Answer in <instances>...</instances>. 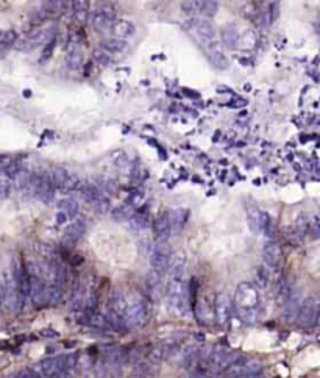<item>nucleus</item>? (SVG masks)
Listing matches in <instances>:
<instances>
[{"instance_id":"1","label":"nucleus","mask_w":320,"mask_h":378,"mask_svg":"<svg viewBox=\"0 0 320 378\" xmlns=\"http://www.w3.org/2000/svg\"><path fill=\"white\" fill-rule=\"evenodd\" d=\"M258 303H259V294L252 283H241L236 287L234 305H236L237 313L256 311Z\"/></svg>"},{"instance_id":"2","label":"nucleus","mask_w":320,"mask_h":378,"mask_svg":"<svg viewBox=\"0 0 320 378\" xmlns=\"http://www.w3.org/2000/svg\"><path fill=\"white\" fill-rule=\"evenodd\" d=\"M242 355H239L234 350H229L227 347H213L209 352L206 363L213 366L216 371H227L229 366H233Z\"/></svg>"},{"instance_id":"3","label":"nucleus","mask_w":320,"mask_h":378,"mask_svg":"<svg viewBox=\"0 0 320 378\" xmlns=\"http://www.w3.org/2000/svg\"><path fill=\"white\" fill-rule=\"evenodd\" d=\"M320 316V302L317 297H308L302 302V306L298 310L297 322L300 327L311 328L319 322Z\"/></svg>"},{"instance_id":"4","label":"nucleus","mask_w":320,"mask_h":378,"mask_svg":"<svg viewBox=\"0 0 320 378\" xmlns=\"http://www.w3.org/2000/svg\"><path fill=\"white\" fill-rule=\"evenodd\" d=\"M27 191L33 197H36L38 200H41L44 203H50L55 197V186L52 185V182H50L48 174L35 175L32 180V185H30Z\"/></svg>"},{"instance_id":"5","label":"nucleus","mask_w":320,"mask_h":378,"mask_svg":"<svg viewBox=\"0 0 320 378\" xmlns=\"http://www.w3.org/2000/svg\"><path fill=\"white\" fill-rule=\"evenodd\" d=\"M150 316V310L145 300H135L128 305V310L125 314V324L127 328H141L147 324Z\"/></svg>"},{"instance_id":"6","label":"nucleus","mask_w":320,"mask_h":378,"mask_svg":"<svg viewBox=\"0 0 320 378\" xmlns=\"http://www.w3.org/2000/svg\"><path fill=\"white\" fill-rule=\"evenodd\" d=\"M261 369H263L261 361L248 360V358H245V356H241L233 366H229L228 369L225 371V378H241L244 375L261 372Z\"/></svg>"},{"instance_id":"7","label":"nucleus","mask_w":320,"mask_h":378,"mask_svg":"<svg viewBox=\"0 0 320 378\" xmlns=\"http://www.w3.org/2000/svg\"><path fill=\"white\" fill-rule=\"evenodd\" d=\"M202 48L205 50L209 61H211L217 69L225 71V69L229 67V59L227 58V55L224 52V46H222V43H219L217 39H214V41H211Z\"/></svg>"},{"instance_id":"8","label":"nucleus","mask_w":320,"mask_h":378,"mask_svg":"<svg viewBox=\"0 0 320 378\" xmlns=\"http://www.w3.org/2000/svg\"><path fill=\"white\" fill-rule=\"evenodd\" d=\"M114 11L109 8H102L98 11H94L89 16V24L95 30L97 33H103L106 30H111L114 24Z\"/></svg>"},{"instance_id":"9","label":"nucleus","mask_w":320,"mask_h":378,"mask_svg":"<svg viewBox=\"0 0 320 378\" xmlns=\"http://www.w3.org/2000/svg\"><path fill=\"white\" fill-rule=\"evenodd\" d=\"M300 289L295 286H289V291L286 294V302H284V310H283V317L284 321L292 322L297 319L298 310L302 303H300Z\"/></svg>"},{"instance_id":"10","label":"nucleus","mask_w":320,"mask_h":378,"mask_svg":"<svg viewBox=\"0 0 320 378\" xmlns=\"http://www.w3.org/2000/svg\"><path fill=\"white\" fill-rule=\"evenodd\" d=\"M64 355H58L52 358H46L41 363H39V369L41 374L47 378H56L59 374L64 371Z\"/></svg>"},{"instance_id":"11","label":"nucleus","mask_w":320,"mask_h":378,"mask_svg":"<svg viewBox=\"0 0 320 378\" xmlns=\"http://www.w3.org/2000/svg\"><path fill=\"white\" fill-rule=\"evenodd\" d=\"M233 314V302L227 294H221L216 302V316L219 324H227Z\"/></svg>"},{"instance_id":"12","label":"nucleus","mask_w":320,"mask_h":378,"mask_svg":"<svg viewBox=\"0 0 320 378\" xmlns=\"http://www.w3.org/2000/svg\"><path fill=\"white\" fill-rule=\"evenodd\" d=\"M169 216V221H171V227H172V235L178 236L180 233L183 232V228L187 222V216L189 211L184 210V208H174L167 213Z\"/></svg>"},{"instance_id":"13","label":"nucleus","mask_w":320,"mask_h":378,"mask_svg":"<svg viewBox=\"0 0 320 378\" xmlns=\"http://www.w3.org/2000/svg\"><path fill=\"white\" fill-rule=\"evenodd\" d=\"M152 228H153L156 241L158 239H167V237L172 235V227H171V221H169L167 214H159L153 221Z\"/></svg>"},{"instance_id":"14","label":"nucleus","mask_w":320,"mask_h":378,"mask_svg":"<svg viewBox=\"0 0 320 378\" xmlns=\"http://www.w3.org/2000/svg\"><path fill=\"white\" fill-rule=\"evenodd\" d=\"M245 211H247V225L248 230L252 233H261V214L263 211L255 203H247L245 205Z\"/></svg>"},{"instance_id":"15","label":"nucleus","mask_w":320,"mask_h":378,"mask_svg":"<svg viewBox=\"0 0 320 378\" xmlns=\"http://www.w3.org/2000/svg\"><path fill=\"white\" fill-rule=\"evenodd\" d=\"M281 258V248H279L278 242L275 241H269L264 244L263 247V260L267 266L275 267Z\"/></svg>"},{"instance_id":"16","label":"nucleus","mask_w":320,"mask_h":378,"mask_svg":"<svg viewBox=\"0 0 320 378\" xmlns=\"http://www.w3.org/2000/svg\"><path fill=\"white\" fill-rule=\"evenodd\" d=\"M111 33L114 38H119V39H125L127 38H132L135 33H136V27L127 21V19H119V21H116L111 27Z\"/></svg>"},{"instance_id":"17","label":"nucleus","mask_w":320,"mask_h":378,"mask_svg":"<svg viewBox=\"0 0 320 378\" xmlns=\"http://www.w3.org/2000/svg\"><path fill=\"white\" fill-rule=\"evenodd\" d=\"M171 258L172 256H167V255L152 250V255H150V266H152V271L159 275L166 274L169 267H171Z\"/></svg>"},{"instance_id":"18","label":"nucleus","mask_w":320,"mask_h":378,"mask_svg":"<svg viewBox=\"0 0 320 378\" xmlns=\"http://www.w3.org/2000/svg\"><path fill=\"white\" fill-rule=\"evenodd\" d=\"M128 44L124 41V39H119L114 36H109V38H103L100 41V48L105 50L106 53H122L124 50H127Z\"/></svg>"},{"instance_id":"19","label":"nucleus","mask_w":320,"mask_h":378,"mask_svg":"<svg viewBox=\"0 0 320 378\" xmlns=\"http://www.w3.org/2000/svg\"><path fill=\"white\" fill-rule=\"evenodd\" d=\"M86 232V227L83 224V221H80V219H75V221L67 225V228L64 230V241L69 242V244H75L80 237H82Z\"/></svg>"},{"instance_id":"20","label":"nucleus","mask_w":320,"mask_h":378,"mask_svg":"<svg viewBox=\"0 0 320 378\" xmlns=\"http://www.w3.org/2000/svg\"><path fill=\"white\" fill-rule=\"evenodd\" d=\"M71 174H69V171L66 167H61V166H56L53 167L52 171L48 172V178L50 182H52V185L58 189H64V186L69 183V180H71Z\"/></svg>"},{"instance_id":"21","label":"nucleus","mask_w":320,"mask_h":378,"mask_svg":"<svg viewBox=\"0 0 320 378\" xmlns=\"http://www.w3.org/2000/svg\"><path fill=\"white\" fill-rule=\"evenodd\" d=\"M222 35V43L227 48H236L237 43H239V33H237V27L236 24H227L222 27L221 30Z\"/></svg>"},{"instance_id":"22","label":"nucleus","mask_w":320,"mask_h":378,"mask_svg":"<svg viewBox=\"0 0 320 378\" xmlns=\"http://www.w3.org/2000/svg\"><path fill=\"white\" fill-rule=\"evenodd\" d=\"M135 206L132 205H119V206H114L111 210V219L114 222H124V221H130L133 216H135Z\"/></svg>"},{"instance_id":"23","label":"nucleus","mask_w":320,"mask_h":378,"mask_svg":"<svg viewBox=\"0 0 320 378\" xmlns=\"http://www.w3.org/2000/svg\"><path fill=\"white\" fill-rule=\"evenodd\" d=\"M130 227L133 228L135 232H142V230H147L148 227H152V219H150V216L147 213H141V211H136L135 216L130 219Z\"/></svg>"},{"instance_id":"24","label":"nucleus","mask_w":320,"mask_h":378,"mask_svg":"<svg viewBox=\"0 0 320 378\" xmlns=\"http://www.w3.org/2000/svg\"><path fill=\"white\" fill-rule=\"evenodd\" d=\"M58 208H59V211L66 213L67 217L69 219H74V221H75L78 213H80L78 202L75 200V198H72V197H66V198H63V200H59L58 202Z\"/></svg>"},{"instance_id":"25","label":"nucleus","mask_w":320,"mask_h":378,"mask_svg":"<svg viewBox=\"0 0 320 378\" xmlns=\"http://www.w3.org/2000/svg\"><path fill=\"white\" fill-rule=\"evenodd\" d=\"M109 308L119 316H122L125 319V314H127V310H128V305L125 302V297L121 294V292H114L111 295V298H109Z\"/></svg>"},{"instance_id":"26","label":"nucleus","mask_w":320,"mask_h":378,"mask_svg":"<svg viewBox=\"0 0 320 378\" xmlns=\"http://www.w3.org/2000/svg\"><path fill=\"white\" fill-rule=\"evenodd\" d=\"M195 6H197L198 14H203L206 17H213L219 9V3L217 2H209V0H197Z\"/></svg>"},{"instance_id":"27","label":"nucleus","mask_w":320,"mask_h":378,"mask_svg":"<svg viewBox=\"0 0 320 378\" xmlns=\"http://www.w3.org/2000/svg\"><path fill=\"white\" fill-rule=\"evenodd\" d=\"M33 177H35V174H32L30 171H27V169H22V171L14 177V185H16V188L21 189V191H27V189L30 188V185H32Z\"/></svg>"},{"instance_id":"28","label":"nucleus","mask_w":320,"mask_h":378,"mask_svg":"<svg viewBox=\"0 0 320 378\" xmlns=\"http://www.w3.org/2000/svg\"><path fill=\"white\" fill-rule=\"evenodd\" d=\"M159 278H161V275L156 274V272H150L147 275V289H148V294L152 298H156L158 297V289H159Z\"/></svg>"},{"instance_id":"29","label":"nucleus","mask_w":320,"mask_h":378,"mask_svg":"<svg viewBox=\"0 0 320 378\" xmlns=\"http://www.w3.org/2000/svg\"><path fill=\"white\" fill-rule=\"evenodd\" d=\"M71 5H72L74 16L78 19V21H85V19L88 17L89 2H85V0H75V2H72Z\"/></svg>"},{"instance_id":"30","label":"nucleus","mask_w":320,"mask_h":378,"mask_svg":"<svg viewBox=\"0 0 320 378\" xmlns=\"http://www.w3.org/2000/svg\"><path fill=\"white\" fill-rule=\"evenodd\" d=\"M92 58H94V61L102 67H106L109 63H111V55L102 50V48H95L92 52Z\"/></svg>"},{"instance_id":"31","label":"nucleus","mask_w":320,"mask_h":378,"mask_svg":"<svg viewBox=\"0 0 320 378\" xmlns=\"http://www.w3.org/2000/svg\"><path fill=\"white\" fill-rule=\"evenodd\" d=\"M269 280H271V274H269V269L264 266H259L256 269V283L261 286V287H266L269 284Z\"/></svg>"},{"instance_id":"32","label":"nucleus","mask_w":320,"mask_h":378,"mask_svg":"<svg viewBox=\"0 0 320 378\" xmlns=\"http://www.w3.org/2000/svg\"><path fill=\"white\" fill-rule=\"evenodd\" d=\"M92 208L97 211V213H100V214H108L109 213V210H111V203H109V198L108 197H105V195H102L98 198V200L92 205Z\"/></svg>"},{"instance_id":"33","label":"nucleus","mask_w":320,"mask_h":378,"mask_svg":"<svg viewBox=\"0 0 320 378\" xmlns=\"http://www.w3.org/2000/svg\"><path fill=\"white\" fill-rule=\"evenodd\" d=\"M153 250L163 253V255H167V256H172V245L167 239H158L153 245Z\"/></svg>"},{"instance_id":"34","label":"nucleus","mask_w":320,"mask_h":378,"mask_svg":"<svg viewBox=\"0 0 320 378\" xmlns=\"http://www.w3.org/2000/svg\"><path fill=\"white\" fill-rule=\"evenodd\" d=\"M61 5H64V2H43V11L50 17L53 16L59 11V8H61Z\"/></svg>"},{"instance_id":"35","label":"nucleus","mask_w":320,"mask_h":378,"mask_svg":"<svg viewBox=\"0 0 320 378\" xmlns=\"http://www.w3.org/2000/svg\"><path fill=\"white\" fill-rule=\"evenodd\" d=\"M67 66H69V69H74V71L82 67V55H80L78 52L69 53L67 55Z\"/></svg>"},{"instance_id":"36","label":"nucleus","mask_w":320,"mask_h":378,"mask_svg":"<svg viewBox=\"0 0 320 378\" xmlns=\"http://www.w3.org/2000/svg\"><path fill=\"white\" fill-rule=\"evenodd\" d=\"M16 160L11 156V155H6V153H0V172H3L5 174V171L6 169L11 166L13 163H14Z\"/></svg>"},{"instance_id":"37","label":"nucleus","mask_w":320,"mask_h":378,"mask_svg":"<svg viewBox=\"0 0 320 378\" xmlns=\"http://www.w3.org/2000/svg\"><path fill=\"white\" fill-rule=\"evenodd\" d=\"M182 11H183L186 16H195V14H198L197 6H195V2H183V3H182Z\"/></svg>"},{"instance_id":"38","label":"nucleus","mask_w":320,"mask_h":378,"mask_svg":"<svg viewBox=\"0 0 320 378\" xmlns=\"http://www.w3.org/2000/svg\"><path fill=\"white\" fill-rule=\"evenodd\" d=\"M269 16H271V24L276 21L279 16V2L269 3Z\"/></svg>"},{"instance_id":"39","label":"nucleus","mask_w":320,"mask_h":378,"mask_svg":"<svg viewBox=\"0 0 320 378\" xmlns=\"http://www.w3.org/2000/svg\"><path fill=\"white\" fill-rule=\"evenodd\" d=\"M11 194V185L5 180H0V198H6Z\"/></svg>"},{"instance_id":"40","label":"nucleus","mask_w":320,"mask_h":378,"mask_svg":"<svg viewBox=\"0 0 320 378\" xmlns=\"http://www.w3.org/2000/svg\"><path fill=\"white\" fill-rule=\"evenodd\" d=\"M245 105H247V100L241 97H233L231 100L228 102V106H231V108H242Z\"/></svg>"},{"instance_id":"41","label":"nucleus","mask_w":320,"mask_h":378,"mask_svg":"<svg viewBox=\"0 0 320 378\" xmlns=\"http://www.w3.org/2000/svg\"><path fill=\"white\" fill-rule=\"evenodd\" d=\"M39 334L43 337H48V339H55V337H58V331L52 330V328H44V330L39 331Z\"/></svg>"},{"instance_id":"42","label":"nucleus","mask_w":320,"mask_h":378,"mask_svg":"<svg viewBox=\"0 0 320 378\" xmlns=\"http://www.w3.org/2000/svg\"><path fill=\"white\" fill-rule=\"evenodd\" d=\"M53 47H55V41L48 43V44L44 47V52H43V58H41V61H44V59L50 58V55H52V50H53Z\"/></svg>"},{"instance_id":"43","label":"nucleus","mask_w":320,"mask_h":378,"mask_svg":"<svg viewBox=\"0 0 320 378\" xmlns=\"http://www.w3.org/2000/svg\"><path fill=\"white\" fill-rule=\"evenodd\" d=\"M55 221H56V224H59V225H64V224L69 221V217H67V214H66V213L58 211V213H56V216H55Z\"/></svg>"},{"instance_id":"44","label":"nucleus","mask_w":320,"mask_h":378,"mask_svg":"<svg viewBox=\"0 0 320 378\" xmlns=\"http://www.w3.org/2000/svg\"><path fill=\"white\" fill-rule=\"evenodd\" d=\"M183 93H184L186 97H191V98H198L200 97V94L197 91H192V89H187V88L183 89Z\"/></svg>"},{"instance_id":"45","label":"nucleus","mask_w":320,"mask_h":378,"mask_svg":"<svg viewBox=\"0 0 320 378\" xmlns=\"http://www.w3.org/2000/svg\"><path fill=\"white\" fill-rule=\"evenodd\" d=\"M311 232H313L314 237H319L320 239V222H317L314 227H311Z\"/></svg>"},{"instance_id":"46","label":"nucleus","mask_w":320,"mask_h":378,"mask_svg":"<svg viewBox=\"0 0 320 378\" xmlns=\"http://www.w3.org/2000/svg\"><path fill=\"white\" fill-rule=\"evenodd\" d=\"M217 93L219 94H233V91L228 86H219L217 88Z\"/></svg>"},{"instance_id":"47","label":"nucleus","mask_w":320,"mask_h":378,"mask_svg":"<svg viewBox=\"0 0 320 378\" xmlns=\"http://www.w3.org/2000/svg\"><path fill=\"white\" fill-rule=\"evenodd\" d=\"M8 52V46L6 44H0V58H5Z\"/></svg>"},{"instance_id":"48","label":"nucleus","mask_w":320,"mask_h":378,"mask_svg":"<svg viewBox=\"0 0 320 378\" xmlns=\"http://www.w3.org/2000/svg\"><path fill=\"white\" fill-rule=\"evenodd\" d=\"M28 371V374H30V377L32 378H43V375L39 374V372H36L35 369H27Z\"/></svg>"},{"instance_id":"49","label":"nucleus","mask_w":320,"mask_h":378,"mask_svg":"<svg viewBox=\"0 0 320 378\" xmlns=\"http://www.w3.org/2000/svg\"><path fill=\"white\" fill-rule=\"evenodd\" d=\"M241 378H264V375L261 372H256V374H250V375H244Z\"/></svg>"},{"instance_id":"50","label":"nucleus","mask_w":320,"mask_h":378,"mask_svg":"<svg viewBox=\"0 0 320 378\" xmlns=\"http://www.w3.org/2000/svg\"><path fill=\"white\" fill-rule=\"evenodd\" d=\"M16 378H32V377H30V374H28V371L25 369V371H22L21 374H19Z\"/></svg>"},{"instance_id":"51","label":"nucleus","mask_w":320,"mask_h":378,"mask_svg":"<svg viewBox=\"0 0 320 378\" xmlns=\"http://www.w3.org/2000/svg\"><path fill=\"white\" fill-rule=\"evenodd\" d=\"M239 63H242V64H245V66H248V64H250V61H248V59H245V58H241V59H239Z\"/></svg>"},{"instance_id":"52","label":"nucleus","mask_w":320,"mask_h":378,"mask_svg":"<svg viewBox=\"0 0 320 378\" xmlns=\"http://www.w3.org/2000/svg\"><path fill=\"white\" fill-rule=\"evenodd\" d=\"M3 36H5V32H3V30H0V44L3 43Z\"/></svg>"},{"instance_id":"53","label":"nucleus","mask_w":320,"mask_h":378,"mask_svg":"<svg viewBox=\"0 0 320 378\" xmlns=\"http://www.w3.org/2000/svg\"><path fill=\"white\" fill-rule=\"evenodd\" d=\"M24 95H25V97H32V91H30V89H25Z\"/></svg>"},{"instance_id":"54","label":"nucleus","mask_w":320,"mask_h":378,"mask_svg":"<svg viewBox=\"0 0 320 378\" xmlns=\"http://www.w3.org/2000/svg\"><path fill=\"white\" fill-rule=\"evenodd\" d=\"M244 89H245V91H250V89H252V86H250V85H245V86H244Z\"/></svg>"}]
</instances>
